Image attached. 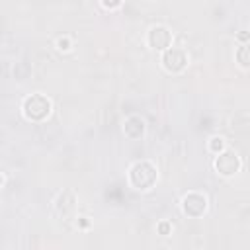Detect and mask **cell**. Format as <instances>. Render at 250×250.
<instances>
[{
	"label": "cell",
	"mask_w": 250,
	"mask_h": 250,
	"mask_svg": "<svg viewBox=\"0 0 250 250\" xmlns=\"http://www.w3.org/2000/svg\"><path fill=\"white\" fill-rule=\"evenodd\" d=\"M127 182L137 191H148L158 182V168L150 160H137L127 170Z\"/></svg>",
	"instance_id": "obj_1"
},
{
	"label": "cell",
	"mask_w": 250,
	"mask_h": 250,
	"mask_svg": "<svg viewBox=\"0 0 250 250\" xmlns=\"http://www.w3.org/2000/svg\"><path fill=\"white\" fill-rule=\"evenodd\" d=\"M51 111H53V102L43 92H33L29 96H25L21 102V115L31 123L45 121L51 115Z\"/></svg>",
	"instance_id": "obj_2"
},
{
	"label": "cell",
	"mask_w": 250,
	"mask_h": 250,
	"mask_svg": "<svg viewBox=\"0 0 250 250\" xmlns=\"http://www.w3.org/2000/svg\"><path fill=\"white\" fill-rule=\"evenodd\" d=\"M242 168V158L234 148H227L221 154H215L213 158V170L221 178H234Z\"/></svg>",
	"instance_id": "obj_3"
},
{
	"label": "cell",
	"mask_w": 250,
	"mask_h": 250,
	"mask_svg": "<svg viewBox=\"0 0 250 250\" xmlns=\"http://www.w3.org/2000/svg\"><path fill=\"white\" fill-rule=\"evenodd\" d=\"M180 209H182V213H184L186 217H189V219H199V217H203V215L207 213V209H209V199H207V195L201 193V191H188V193H184L182 199H180Z\"/></svg>",
	"instance_id": "obj_4"
},
{
	"label": "cell",
	"mask_w": 250,
	"mask_h": 250,
	"mask_svg": "<svg viewBox=\"0 0 250 250\" xmlns=\"http://www.w3.org/2000/svg\"><path fill=\"white\" fill-rule=\"evenodd\" d=\"M160 64L170 74H182L189 64V57L182 47H174L172 45L170 49L160 53Z\"/></svg>",
	"instance_id": "obj_5"
},
{
	"label": "cell",
	"mask_w": 250,
	"mask_h": 250,
	"mask_svg": "<svg viewBox=\"0 0 250 250\" xmlns=\"http://www.w3.org/2000/svg\"><path fill=\"white\" fill-rule=\"evenodd\" d=\"M172 41H174V33L168 25L164 23H154L148 27L146 31V45L152 49V51H158V53H164L166 49L172 47Z\"/></svg>",
	"instance_id": "obj_6"
},
{
	"label": "cell",
	"mask_w": 250,
	"mask_h": 250,
	"mask_svg": "<svg viewBox=\"0 0 250 250\" xmlns=\"http://www.w3.org/2000/svg\"><path fill=\"white\" fill-rule=\"evenodd\" d=\"M76 193L72 189H62L55 199V211L62 219H70L76 215Z\"/></svg>",
	"instance_id": "obj_7"
},
{
	"label": "cell",
	"mask_w": 250,
	"mask_h": 250,
	"mask_svg": "<svg viewBox=\"0 0 250 250\" xmlns=\"http://www.w3.org/2000/svg\"><path fill=\"white\" fill-rule=\"evenodd\" d=\"M145 133H146V121H145V117H141L139 113H133V115H127L125 117V121H123V135L127 139L137 141Z\"/></svg>",
	"instance_id": "obj_8"
},
{
	"label": "cell",
	"mask_w": 250,
	"mask_h": 250,
	"mask_svg": "<svg viewBox=\"0 0 250 250\" xmlns=\"http://www.w3.org/2000/svg\"><path fill=\"white\" fill-rule=\"evenodd\" d=\"M234 61H236V64H238L240 68L250 70V41L236 47V51H234Z\"/></svg>",
	"instance_id": "obj_9"
},
{
	"label": "cell",
	"mask_w": 250,
	"mask_h": 250,
	"mask_svg": "<svg viewBox=\"0 0 250 250\" xmlns=\"http://www.w3.org/2000/svg\"><path fill=\"white\" fill-rule=\"evenodd\" d=\"M207 148L211 154H221L223 150L229 148V145H227V139L223 135H211L207 141Z\"/></svg>",
	"instance_id": "obj_10"
},
{
	"label": "cell",
	"mask_w": 250,
	"mask_h": 250,
	"mask_svg": "<svg viewBox=\"0 0 250 250\" xmlns=\"http://www.w3.org/2000/svg\"><path fill=\"white\" fill-rule=\"evenodd\" d=\"M72 47H74V43H72V37L70 35H59L55 39V49L59 53H68Z\"/></svg>",
	"instance_id": "obj_11"
},
{
	"label": "cell",
	"mask_w": 250,
	"mask_h": 250,
	"mask_svg": "<svg viewBox=\"0 0 250 250\" xmlns=\"http://www.w3.org/2000/svg\"><path fill=\"white\" fill-rule=\"evenodd\" d=\"M156 230H158V234L166 236V234H170V232H172V223L162 221V223H158V225H156Z\"/></svg>",
	"instance_id": "obj_12"
},
{
	"label": "cell",
	"mask_w": 250,
	"mask_h": 250,
	"mask_svg": "<svg viewBox=\"0 0 250 250\" xmlns=\"http://www.w3.org/2000/svg\"><path fill=\"white\" fill-rule=\"evenodd\" d=\"M102 8H105V10H117V8H121V2L117 0V2H107V0H104L102 2Z\"/></svg>",
	"instance_id": "obj_13"
},
{
	"label": "cell",
	"mask_w": 250,
	"mask_h": 250,
	"mask_svg": "<svg viewBox=\"0 0 250 250\" xmlns=\"http://www.w3.org/2000/svg\"><path fill=\"white\" fill-rule=\"evenodd\" d=\"M76 227L78 229H88L90 227V219L88 217H76Z\"/></svg>",
	"instance_id": "obj_14"
},
{
	"label": "cell",
	"mask_w": 250,
	"mask_h": 250,
	"mask_svg": "<svg viewBox=\"0 0 250 250\" xmlns=\"http://www.w3.org/2000/svg\"><path fill=\"white\" fill-rule=\"evenodd\" d=\"M236 39L240 41V45H242V43H248V41H250V33H248V31H240V33L236 35Z\"/></svg>",
	"instance_id": "obj_15"
}]
</instances>
